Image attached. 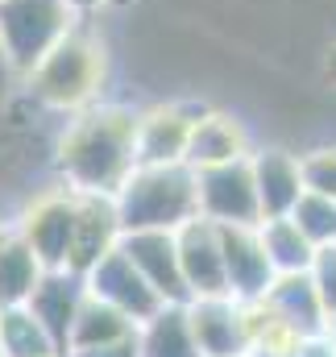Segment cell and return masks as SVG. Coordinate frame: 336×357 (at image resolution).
<instances>
[{"label": "cell", "instance_id": "6", "mask_svg": "<svg viewBox=\"0 0 336 357\" xmlns=\"http://www.w3.org/2000/svg\"><path fill=\"white\" fill-rule=\"evenodd\" d=\"M84 278H87V295H96V299L112 303V307H116V312H125L133 324H146V320L162 307V295L146 282V274H142V270L125 258V250H121V245H116L112 254H104V258L84 274Z\"/></svg>", "mask_w": 336, "mask_h": 357}, {"label": "cell", "instance_id": "9", "mask_svg": "<svg viewBox=\"0 0 336 357\" xmlns=\"http://www.w3.org/2000/svg\"><path fill=\"white\" fill-rule=\"evenodd\" d=\"M174 245H178V270L187 282V295H229L224 287V250H220V225L191 216L183 229H174Z\"/></svg>", "mask_w": 336, "mask_h": 357}, {"label": "cell", "instance_id": "23", "mask_svg": "<svg viewBox=\"0 0 336 357\" xmlns=\"http://www.w3.org/2000/svg\"><path fill=\"white\" fill-rule=\"evenodd\" d=\"M291 220L299 225V233L320 250V245H336V199L303 191L299 204L291 208Z\"/></svg>", "mask_w": 336, "mask_h": 357}, {"label": "cell", "instance_id": "26", "mask_svg": "<svg viewBox=\"0 0 336 357\" xmlns=\"http://www.w3.org/2000/svg\"><path fill=\"white\" fill-rule=\"evenodd\" d=\"M63 357H137V337L112 341V345H87V349H67Z\"/></svg>", "mask_w": 336, "mask_h": 357}, {"label": "cell", "instance_id": "10", "mask_svg": "<svg viewBox=\"0 0 336 357\" xmlns=\"http://www.w3.org/2000/svg\"><path fill=\"white\" fill-rule=\"evenodd\" d=\"M121 216H116V199L112 195H91L75 191V233H71V254L67 270L87 274L104 254H112L121 245Z\"/></svg>", "mask_w": 336, "mask_h": 357}, {"label": "cell", "instance_id": "25", "mask_svg": "<svg viewBox=\"0 0 336 357\" xmlns=\"http://www.w3.org/2000/svg\"><path fill=\"white\" fill-rule=\"evenodd\" d=\"M307 274H312V287H316V295L324 303V316L336 312V245H320Z\"/></svg>", "mask_w": 336, "mask_h": 357}, {"label": "cell", "instance_id": "1", "mask_svg": "<svg viewBox=\"0 0 336 357\" xmlns=\"http://www.w3.org/2000/svg\"><path fill=\"white\" fill-rule=\"evenodd\" d=\"M137 167V112L121 104L84 108L59 146V171L71 191L116 195Z\"/></svg>", "mask_w": 336, "mask_h": 357}, {"label": "cell", "instance_id": "21", "mask_svg": "<svg viewBox=\"0 0 336 357\" xmlns=\"http://www.w3.org/2000/svg\"><path fill=\"white\" fill-rule=\"evenodd\" d=\"M129 337H137V324H133L125 312H116L112 303H104V299L87 295L84 307H79V316H75V328H71V341H67V349L112 345V341H129Z\"/></svg>", "mask_w": 336, "mask_h": 357}, {"label": "cell", "instance_id": "3", "mask_svg": "<svg viewBox=\"0 0 336 357\" xmlns=\"http://www.w3.org/2000/svg\"><path fill=\"white\" fill-rule=\"evenodd\" d=\"M25 79L42 104L63 108V112H84L91 108L96 91L104 84V46L75 25L33 63Z\"/></svg>", "mask_w": 336, "mask_h": 357}, {"label": "cell", "instance_id": "22", "mask_svg": "<svg viewBox=\"0 0 336 357\" xmlns=\"http://www.w3.org/2000/svg\"><path fill=\"white\" fill-rule=\"evenodd\" d=\"M59 345L29 307H0V357H50Z\"/></svg>", "mask_w": 336, "mask_h": 357}, {"label": "cell", "instance_id": "33", "mask_svg": "<svg viewBox=\"0 0 336 357\" xmlns=\"http://www.w3.org/2000/svg\"><path fill=\"white\" fill-rule=\"evenodd\" d=\"M50 357H63V354H50Z\"/></svg>", "mask_w": 336, "mask_h": 357}, {"label": "cell", "instance_id": "8", "mask_svg": "<svg viewBox=\"0 0 336 357\" xmlns=\"http://www.w3.org/2000/svg\"><path fill=\"white\" fill-rule=\"evenodd\" d=\"M187 320L195 333V345L204 357H237L250 345V320L245 303L233 295H199L187 299Z\"/></svg>", "mask_w": 336, "mask_h": 357}, {"label": "cell", "instance_id": "12", "mask_svg": "<svg viewBox=\"0 0 336 357\" xmlns=\"http://www.w3.org/2000/svg\"><path fill=\"white\" fill-rule=\"evenodd\" d=\"M87 299V278L75 270H46L29 295V312L42 320V328L50 333V341L59 345V354H67V341H71V328H75V316Z\"/></svg>", "mask_w": 336, "mask_h": 357}, {"label": "cell", "instance_id": "19", "mask_svg": "<svg viewBox=\"0 0 336 357\" xmlns=\"http://www.w3.org/2000/svg\"><path fill=\"white\" fill-rule=\"evenodd\" d=\"M42 274H46V266L29 250V241L8 233L0 245V307H25Z\"/></svg>", "mask_w": 336, "mask_h": 357}, {"label": "cell", "instance_id": "29", "mask_svg": "<svg viewBox=\"0 0 336 357\" xmlns=\"http://www.w3.org/2000/svg\"><path fill=\"white\" fill-rule=\"evenodd\" d=\"M67 4H71L75 13H91V8H100L104 0H67Z\"/></svg>", "mask_w": 336, "mask_h": 357}, {"label": "cell", "instance_id": "13", "mask_svg": "<svg viewBox=\"0 0 336 357\" xmlns=\"http://www.w3.org/2000/svg\"><path fill=\"white\" fill-rule=\"evenodd\" d=\"M121 250L133 266L146 274V282L162 295V303H187V282L178 270V245L174 233L162 229H137V233H121Z\"/></svg>", "mask_w": 336, "mask_h": 357}, {"label": "cell", "instance_id": "32", "mask_svg": "<svg viewBox=\"0 0 336 357\" xmlns=\"http://www.w3.org/2000/svg\"><path fill=\"white\" fill-rule=\"evenodd\" d=\"M4 237H8V233H4V229H0V245H4Z\"/></svg>", "mask_w": 336, "mask_h": 357}, {"label": "cell", "instance_id": "24", "mask_svg": "<svg viewBox=\"0 0 336 357\" xmlns=\"http://www.w3.org/2000/svg\"><path fill=\"white\" fill-rule=\"evenodd\" d=\"M299 167H303V187H307V191L336 199V146H324V150L303 154Z\"/></svg>", "mask_w": 336, "mask_h": 357}, {"label": "cell", "instance_id": "27", "mask_svg": "<svg viewBox=\"0 0 336 357\" xmlns=\"http://www.w3.org/2000/svg\"><path fill=\"white\" fill-rule=\"evenodd\" d=\"M295 357H336V345L324 333H316V337H303V341H299V354Z\"/></svg>", "mask_w": 336, "mask_h": 357}, {"label": "cell", "instance_id": "7", "mask_svg": "<svg viewBox=\"0 0 336 357\" xmlns=\"http://www.w3.org/2000/svg\"><path fill=\"white\" fill-rule=\"evenodd\" d=\"M71 233H75V191H50L42 199H33L21 216L17 237L29 241V250L42 258L46 270H63L71 254Z\"/></svg>", "mask_w": 336, "mask_h": 357}, {"label": "cell", "instance_id": "20", "mask_svg": "<svg viewBox=\"0 0 336 357\" xmlns=\"http://www.w3.org/2000/svg\"><path fill=\"white\" fill-rule=\"evenodd\" d=\"M257 237H261V250H266L274 274H303L312 266V258H316V245L299 233V225L291 216L257 220Z\"/></svg>", "mask_w": 336, "mask_h": 357}, {"label": "cell", "instance_id": "11", "mask_svg": "<svg viewBox=\"0 0 336 357\" xmlns=\"http://www.w3.org/2000/svg\"><path fill=\"white\" fill-rule=\"evenodd\" d=\"M220 250H224V287L233 299L253 303L270 291L274 266L261 250L257 225H220Z\"/></svg>", "mask_w": 336, "mask_h": 357}, {"label": "cell", "instance_id": "16", "mask_svg": "<svg viewBox=\"0 0 336 357\" xmlns=\"http://www.w3.org/2000/svg\"><path fill=\"white\" fill-rule=\"evenodd\" d=\"M261 303H266L287 328H295L299 337L324 333V303H320V295H316L307 270H303V274H274V282H270V291L261 295Z\"/></svg>", "mask_w": 336, "mask_h": 357}, {"label": "cell", "instance_id": "5", "mask_svg": "<svg viewBox=\"0 0 336 357\" xmlns=\"http://www.w3.org/2000/svg\"><path fill=\"white\" fill-rule=\"evenodd\" d=\"M195 195H199V216L212 225H257L261 220L250 154L195 171Z\"/></svg>", "mask_w": 336, "mask_h": 357}, {"label": "cell", "instance_id": "34", "mask_svg": "<svg viewBox=\"0 0 336 357\" xmlns=\"http://www.w3.org/2000/svg\"><path fill=\"white\" fill-rule=\"evenodd\" d=\"M237 357H250V354H237Z\"/></svg>", "mask_w": 336, "mask_h": 357}, {"label": "cell", "instance_id": "17", "mask_svg": "<svg viewBox=\"0 0 336 357\" xmlns=\"http://www.w3.org/2000/svg\"><path fill=\"white\" fill-rule=\"evenodd\" d=\"M245 154H250V142H245V129L233 116L199 112L195 125H191V142H187L183 162L191 171H204V167H220V162H233V158H245Z\"/></svg>", "mask_w": 336, "mask_h": 357}, {"label": "cell", "instance_id": "31", "mask_svg": "<svg viewBox=\"0 0 336 357\" xmlns=\"http://www.w3.org/2000/svg\"><path fill=\"white\" fill-rule=\"evenodd\" d=\"M324 75H328V79L336 84V46L328 50V63H324Z\"/></svg>", "mask_w": 336, "mask_h": 357}, {"label": "cell", "instance_id": "18", "mask_svg": "<svg viewBox=\"0 0 336 357\" xmlns=\"http://www.w3.org/2000/svg\"><path fill=\"white\" fill-rule=\"evenodd\" d=\"M137 357H204L187 320V303H162L146 324H137Z\"/></svg>", "mask_w": 336, "mask_h": 357}, {"label": "cell", "instance_id": "15", "mask_svg": "<svg viewBox=\"0 0 336 357\" xmlns=\"http://www.w3.org/2000/svg\"><path fill=\"white\" fill-rule=\"evenodd\" d=\"M250 167H253V187H257L261 220L266 216H291V208L307 191L299 158L287 154V150H266V154H250Z\"/></svg>", "mask_w": 336, "mask_h": 357}, {"label": "cell", "instance_id": "14", "mask_svg": "<svg viewBox=\"0 0 336 357\" xmlns=\"http://www.w3.org/2000/svg\"><path fill=\"white\" fill-rule=\"evenodd\" d=\"M195 116L199 112L178 104L137 112V162H183Z\"/></svg>", "mask_w": 336, "mask_h": 357}, {"label": "cell", "instance_id": "28", "mask_svg": "<svg viewBox=\"0 0 336 357\" xmlns=\"http://www.w3.org/2000/svg\"><path fill=\"white\" fill-rule=\"evenodd\" d=\"M13 79H17V75H13V67H8V59H4V50H0V100L8 96V88H13Z\"/></svg>", "mask_w": 336, "mask_h": 357}, {"label": "cell", "instance_id": "4", "mask_svg": "<svg viewBox=\"0 0 336 357\" xmlns=\"http://www.w3.org/2000/svg\"><path fill=\"white\" fill-rule=\"evenodd\" d=\"M75 17L67 0H0V50L13 75H29L33 63L75 29Z\"/></svg>", "mask_w": 336, "mask_h": 357}, {"label": "cell", "instance_id": "2", "mask_svg": "<svg viewBox=\"0 0 336 357\" xmlns=\"http://www.w3.org/2000/svg\"><path fill=\"white\" fill-rule=\"evenodd\" d=\"M112 199L125 233H137V229L174 233L191 216H199L195 171L187 162H137Z\"/></svg>", "mask_w": 336, "mask_h": 357}, {"label": "cell", "instance_id": "30", "mask_svg": "<svg viewBox=\"0 0 336 357\" xmlns=\"http://www.w3.org/2000/svg\"><path fill=\"white\" fill-rule=\"evenodd\" d=\"M324 337L336 345V312H328V316H324Z\"/></svg>", "mask_w": 336, "mask_h": 357}]
</instances>
